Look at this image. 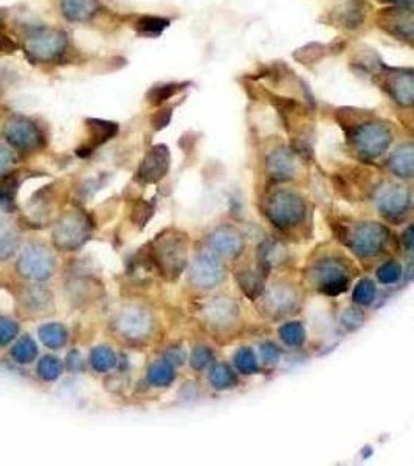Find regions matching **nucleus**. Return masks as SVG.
I'll return each mask as SVG.
<instances>
[{
  "label": "nucleus",
  "mask_w": 414,
  "mask_h": 466,
  "mask_svg": "<svg viewBox=\"0 0 414 466\" xmlns=\"http://www.w3.org/2000/svg\"><path fill=\"white\" fill-rule=\"evenodd\" d=\"M11 356L18 364H30L33 362L37 356V345L36 342L30 338V336H24L18 341L16 345L11 350Z\"/></svg>",
  "instance_id": "25"
},
{
  "label": "nucleus",
  "mask_w": 414,
  "mask_h": 466,
  "mask_svg": "<svg viewBox=\"0 0 414 466\" xmlns=\"http://www.w3.org/2000/svg\"><path fill=\"white\" fill-rule=\"evenodd\" d=\"M171 154L170 149L165 145H157L151 148L149 152L142 160V165L138 168V179L144 183H156L162 180L170 171Z\"/></svg>",
  "instance_id": "11"
},
{
  "label": "nucleus",
  "mask_w": 414,
  "mask_h": 466,
  "mask_svg": "<svg viewBox=\"0 0 414 466\" xmlns=\"http://www.w3.org/2000/svg\"><path fill=\"white\" fill-rule=\"evenodd\" d=\"M99 8L98 0H63V11L68 20L84 22Z\"/></svg>",
  "instance_id": "22"
},
{
  "label": "nucleus",
  "mask_w": 414,
  "mask_h": 466,
  "mask_svg": "<svg viewBox=\"0 0 414 466\" xmlns=\"http://www.w3.org/2000/svg\"><path fill=\"white\" fill-rule=\"evenodd\" d=\"M402 277V266L397 262H387L377 269V278L383 285H394Z\"/></svg>",
  "instance_id": "36"
},
{
  "label": "nucleus",
  "mask_w": 414,
  "mask_h": 466,
  "mask_svg": "<svg viewBox=\"0 0 414 466\" xmlns=\"http://www.w3.org/2000/svg\"><path fill=\"white\" fill-rule=\"evenodd\" d=\"M380 24L388 33L397 36L399 39H408V41L413 39L414 20H413V13L410 10L393 8L383 11L380 18Z\"/></svg>",
  "instance_id": "16"
},
{
  "label": "nucleus",
  "mask_w": 414,
  "mask_h": 466,
  "mask_svg": "<svg viewBox=\"0 0 414 466\" xmlns=\"http://www.w3.org/2000/svg\"><path fill=\"white\" fill-rule=\"evenodd\" d=\"M183 359H185V353H183V350L179 348H170L168 350V355H166V361L171 362V364H182Z\"/></svg>",
  "instance_id": "44"
},
{
  "label": "nucleus",
  "mask_w": 414,
  "mask_h": 466,
  "mask_svg": "<svg viewBox=\"0 0 414 466\" xmlns=\"http://www.w3.org/2000/svg\"><path fill=\"white\" fill-rule=\"evenodd\" d=\"M68 369L70 370H78L82 367V362H81V356L80 353H76V351H72L70 355H68Z\"/></svg>",
  "instance_id": "46"
},
{
  "label": "nucleus",
  "mask_w": 414,
  "mask_h": 466,
  "mask_svg": "<svg viewBox=\"0 0 414 466\" xmlns=\"http://www.w3.org/2000/svg\"><path fill=\"white\" fill-rule=\"evenodd\" d=\"M174 367L171 362H168L166 359L163 361H158L156 364L151 365V369L148 372V379L151 384H154L157 387H163L172 383L174 379Z\"/></svg>",
  "instance_id": "24"
},
{
  "label": "nucleus",
  "mask_w": 414,
  "mask_h": 466,
  "mask_svg": "<svg viewBox=\"0 0 414 466\" xmlns=\"http://www.w3.org/2000/svg\"><path fill=\"white\" fill-rule=\"evenodd\" d=\"M14 164V157L8 148L0 145V176L5 174Z\"/></svg>",
  "instance_id": "42"
},
{
  "label": "nucleus",
  "mask_w": 414,
  "mask_h": 466,
  "mask_svg": "<svg viewBox=\"0 0 414 466\" xmlns=\"http://www.w3.org/2000/svg\"><path fill=\"white\" fill-rule=\"evenodd\" d=\"M39 339L47 348L59 350L67 343L68 333L65 330V326L61 324H56V322L45 324L39 328Z\"/></svg>",
  "instance_id": "23"
},
{
  "label": "nucleus",
  "mask_w": 414,
  "mask_h": 466,
  "mask_svg": "<svg viewBox=\"0 0 414 466\" xmlns=\"http://www.w3.org/2000/svg\"><path fill=\"white\" fill-rule=\"evenodd\" d=\"M213 361V351L208 347H196L191 353V367L196 370H203Z\"/></svg>",
  "instance_id": "39"
},
{
  "label": "nucleus",
  "mask_w": 414,
  "mask_h": 466,
  "mask_svg": "<svg viewBox=\"0 0 414 466\" xmlns=\"http://www.w3.org/2000/svg\"><path fill=\"white\" fill-rule=\"evenodd\" d=\"M65 35L56 30H41L27 41V50L36 61H51L65 50Z\"/></svg>",
  "instance_id": "10"
},
{
  "label": "nucleus",
  "mask_w": 414,
  "mask_h": 466,
  "mask_svg": "<svg viewBox=\"0 0 414 466\" xmlns=\"http://www.w3.org/2000/svg\"><path fill=\"white\" fill-rule=\"evenodd\" d=\"M237 316H239V309H237V305L227 299V297H220V299H214L206 305L203 309V317L208 325L218 328H227L232 326L236 320Z\"/></svg>",
  "instance_id": "15"
},
{
  "label": "nucleus",
  "mask_w": 414,
  "mask_h": 466,
  "mask_svg": "<svg viewBox=\"0 0 414 466\" xmlns=\"http://www.w3.org/2000/svg\"><path fill=\"white\" fill-rule=\"evenodd\" d=\"M234 364L237 370L244 375H251V373L258 372V361L255 353L250 348H241L234 356Z\"/></svg>",
  "instance_id": "35"
},
{
  "label": "nucleus",
  "mask_w": 414,
  "mask_h": 466,
  "mask_svg": "<svg viewBox=\"0 0 414 466\" xmlns=\"http://www.w3.org/2000/svg\"><path fill=\"white\" fill-rule=\"evenodd\" d=\"M170 118H171V109H168V111H162V112H158L156 118L152 120L154 121V125L157 129H162L165 128L168 123H170Z\"/></svg>",
  "instance_id": "45"
},
{
  "label": "nucleus",
  "mask_w": 414,
  "mask_h": 466,
  "mask_svg": "<svg viewBox=\"0 0 414 466\" xmlns=\"http://www.w3.org/2000/svg\"><path fill=\"white\" fill-rule=\"evenodd\" d=\"M267 170L272 178L278 180H287L296 173V162L289 151L278 149L267 159Z\"/></svg>",
  "instance_id": "18"
},
{
  "label": "nucleus",
  "mask_w": 414,
  "mask_h": 466,
  "mask_svg": "<svg viewBox=\"0 0 414 466\" xmlns=\"http://www.w3.org/2000/svg\"><path fill=\"white\" fill-rule=\"evenodd\" d=\"M267 269L263 266H259V271H251V269H244L236 274V280L239 283V288L244 291V294L249 299L255 300L263 294L264 291V274Z\"/></svg>",
  "instance_id": "20"
},
{
  "label": "nucleus",
  "mask_w": 414,
  "mask_h": 466,
  "mask_svg": "<svg viewBox=\"0 0 414 466\" xmlns=\"http://www.w3.org/2000/svg\"><path fill=\"white\" fill-rule=\"evenodd\" d=\"M242 236L233 227H219L208 236V249L218 257H236L242 250Z\"/></svg>",
  "instance_id": "14"
},
{
  "label": "nucleus",
  "mask_w": 414,
  "mask_h": 466,
  "mask_svg": "<svg viewBox=\"0 0 414 466\" xmlns=\"http://www.w3.org/2000/svg\"><path fill=\"white\" fill-rule=\"evenodd\" d=\"M389 232L385 227L375 223L358 224L348 235L349 247L360 257L377 255L387 246Z\"/></svg>",
  "instance_id": "6"
},
{
  "label": "nucleus",
  "mask_w": 414,
  "mask_h": 466,
  "mask_svg": "<svg viewBox=\"0 0 414 466\" xmlns=\"http://www.w3.org/2000/svg\"><path fill=\"white\" fill-rule=\"evenodd\" d=\"M391 143V131L383 123H366L352 133V145L365 159H375L385 152Z\"/></svg>",
  "instance_id": "5"
},
{
  "label": "nucleus",
  "mask_w": 414,
  "mask_h": 466,
  "mask_svg": "<svg viewBox=\"0 0 414 466\" xmlns=\"http://www.w3.org/2000/svg\"><path fill=\"white\" fill-rule=\"evenodd\" d=\"M363 5L358 2V0H349V2L344 5V8L340 13V18L343 20V24L349 27V28H356L363 20Z\"/></svg>",
  "instance_id": "31"
},
{
  "label": "nucleus",
  "mask_w": 414,
  "mask_h": 466,
  "mask_svg": "<svg viewBox=\"0 0 414 466\" xmlns=\"http://www.w3.org/2000/svg\"><path fill=\"white\" fill-rule=\"evenodd\" d=\"M210 383L218 391H225L236 384V375L228 365L218 364L210 372Z\"/></svg>",
  "instance_id": "26"
},
{
  "label": "nucleus",
  "mask_w": 414,
  "mask_h": 466,
  "mask_svg": "<svg viewBox=\"0 0 414 466\" xmlns=\"http://www.w3.org/2000/svg\"><path fill=\"white\" fill-rule=\"evenodd\" d=\"M89 128L92 131V139H94V147L112 139V137L118 133L117 125L103 120H89Z\"/></svg>",
  "instance_id": "28"
},
{
  "label": "nucleus",
  "mask_w": 414,
  "mask_h": 466,
  "mask_svg": "<svg viewBox=\"0 0 414 466\" xmlns=\"http://www.w3.org/2000/svg\"><path fill=\"white\" fill-rule=\"evenodd\" d=\"M388 90L394 102L402 106H411L414 103V78L411 72L396 73L389 78Z\"/></svg>",
  "instance_id": "19"
},
{
  "label": "nucleus",
  "mask_w": 414,
  "mask_h": 466,
  "mask_svg": "<svg viewBox=\"0 0 414 466\" xmlns=\"http://www.w3.org/2000/svg\"><path fill=\"white\" fill-rule=\"evenodd\" d=\"M183 87V84H165V86H158L151 89L148 92V100L151 104H162L163 102L170 100L177 92Z\"/></svg>",
  "instance_id": "37"
},
{
  "label": "nucleus",
  "mask_w": 414,
  "mask_h": 466,
  "mask_svg": "<svg viewBox=\"0 0 414 466\" xmlns=\"http://www.w3.org/2000/svg\"><path fill=\"white\" fill-rule=\"evenodd\" d=\"M115 330L126 339H143L152 330V317L140 307L125 308L115 319Z\"/></svg>",
  "instance_id": "9"
},
{
  "label": "nucleus",
  "mask_w": 414,
  "mask_h": 466,
  "mask_svg": "<svg viewBox=\"0 0 414 466\" xmlns=\"http://www.w3.org/2000/svg\"><path fill=\"white\" fill-rule=\"evenodd\" d=\"M375 205L387 219H397L410 209L411 197L405 187L394 182H385L375 190Z\"/></svg>",
  "instance_id": "7"
},
{
  "label": "nucleus",
  "mask_w": 414,
  "mask_h": 466,
  "mask_svg": "<svg viewBox=\"0 0 414 466\" xmlns=\"http://www.w3.org/2000/svg\"><path fill=\"white\" fill-rule=\"evenodd\" d=\"M375 297V286L371 280H362L360 283L356 286L354 289V294H352V299H354L356 303L358 305H370L372 303Z\"/></svg>",
  "instance_id": "38"
},
{
  "label": "nucleus",
  "mask_w": 414,
  "mask_h": 466,
  "mask_svg": "<svg viewBox=\"0 0 414 466\" xmlns=\"http://www.w3.org/2000/svg\"><path fill=\"white\" fill-rule=\"evenodd\" d=\"M280 338L289 347H300L306 339V330L300 322H290L281 326Z\"/></svg>",
  "instance_id": "29"
},
{
  "label": "nucleus",
  "mask_w": 414,
  "mask_h": 466,
  "mask_svg": "<svg viewBox=\"0 0 414 466\" xmlns=\"http://www.w3.org/2000/svg\"><path fill=\"white\" fill-rule=\"evenodd\" d=\"M5 137L14 148L34 149L41 140L39 129L32 121L22 117H14L5 125Z\"/></svg>",
  "instance_id": "13"
},
{
  "label": "nucleus",
  "mask_w": 414,
  "mask_h": 466,
  "mask_svg": "<svg viewBox=\"0 0 414 466\" xmlns=\"http://www.w3.org/2000/svg\"><path fill=\"white\" fill-rule=\"evenodd\" d=\"M151 259L165 278H177L188 263L187 235L172 228L160 233L151 244Z\"/></svg>",
  "instance_id": "1"
},
{
  "label": "nucleus",
  "mask_w": 414,
  "mask_h": 466,
  "mask_svg": "<svg viewBox=\"0 0 414 466\" xmlns=\"http://www.w3.org/2000/svg\"><path fill=\"white\" fill-rule=\"evenodd\" d=\"M115 362H117V357H115V353L109 347H96L92 350L90 364L94 367V370L106 373L112 369Z\"/></svg>",
  "instance_id": "27"
},
{
  "label": "nucleus",
  "mask_w": 414,
  "mask_h": 466,
  "mask_svg": "<svg viewBox=\"0 0 414 466\" xmlns=\"http://www.w3.org/2000/svg\"><path fill=\"white\" fill-rule=\"evenodd\" d=\"M261 356H263L265 362L273 364L280 359V350L276 348L273 343H264V345L261 347Z\"/></svg>",
  "instance_id": "43"
},
{
  "label": "nucleus",
  "mask_w": 414,
  "mask_h": 466,
  "mask_svg": "<svg viewBox=\"0 0 414 466\" xmlns=\"http://www.w3.org/2000/svg\"><path fill=\"white\" fill-rule=\"evenodd\" d=\"M296 307V294L287 285H275L270 291L265 294L264 308L275 317L286 316L287 312Z\"/></svg>",
  "instance_id": "17"
},
{
  "label": "nucleus",
  "mask_w": 414,
  "mask_h": 466,
  "mask_svg": "<svg viewBox=\"0 0 414 466\" xmlns=\"http://www.w3.org/2000/svg\"><path fill=\"white\" fill-rule=\"evenodd\" d=\"M403 244H405L406 250H408V252L413 250V227L406 228V232L403 235Z\"/></svg>",
  "instance_id": "47"
},
{
  "label": "nucleus",
  "mask_w": 414,
  "mask_h": 466,
  "mask_svg": "<svg viewBox=\"0 0 414 466\" xmlns=\"http://www.w3.org/2000/svg\"><path fill=\"white\" fill-rule=\"evenodd\" d=\"M19 247V238L10 228H0V262L8 259Z\"/></svg>",
  "instance_id": "34"
},
{
  "label": "nucleus",
  "mask_w": 414,
  "mask_h": 466,
  "mask_svg": "<svg viewBox=\"0 0 414 466\" xmlns=\"http://www.w3.org/2000/svg\"><path fill=\"white\" fill-rule=\"evenodd\" d=\"M90 223L80 211H68L58 221L53 231V243L61 250H75L87 241Z\"/></svg>",
  "instance_id": "3"
},
{
  "label": "nucleus",
  "mask_w": 414,
  "mask_h": 466,
  "mask_svg": "<svg viewBox=\"0 0 414 466\" xmlns=\"http://www.w3.org/2000/svg\"><path fill=\"white\" fill-rule=\"evenodd\" d=\"M19 333V326L10 319H0V345H8Z\"/></svg>",
  "instance_id": "40"
},
{
  "label": "nucleus",
  "mask_w": 414,
  "mask_h": 466,
  "mask_svg": "<svg viewBox=\"0 0 414 466\" xmlns=\"http://www.w3.org/2000/svg\"><path fill=\"white\" fill-rule=\"evenodd\" d=\"M50 294L45 288L42 286H34L32 289H28V293L24 299V303L27 307L32 309L33 312H39L49 307L50 303Z\"/></svg>",
  "instance_id": "30"
},
{
  "label": "nucleus",
  "mask_w": 414,
  "mask_h": 466,
  "mask_svg": "<svg viewBox=\"0 0 414 466\" xmlns=\"http://www.w3.org/2000/svg\"><path fill=\"white\" fill-rule=\"evenodd\" d=\"M312 278L327 295H339L348 289V269L339 259H323L313 269Z\"/></svg>",
  "instance_id": "8"
},
{
  "label": "nucleus",
  "mask_w": 414,
  "mask_h": 466,
  "mask_svg": "<svg viewBox=\"0 0 414 466\" xmlns=\"http://www.w3.org/2000/svg\"><path fill=\"white\" fill-rule=\"evenodd\" d=\"M55 255L41 244H30L24 249L18 262V271L28 280L44 281L55 272Z\"/></svg>",
  "instance_id": "4"
},
{
  "label": "nucleus",
  "mask_w": 414,
  "mask_h": 466,
  "mask_svg": "<svg viewBox=\"0 0 414 466\" xmlns=\"http://www.w3.org/2000/svg\"><path fill=\"white\" fill-rule=\"evenodd\" d=\"M37 373L44 381H55L63 373V364L55 356H44L37 364Z\"/></svg>",
  "instance_id": "32"
},
{
  "label": "nucleus",
  "mask_w": 414,
  "mask_h": 466,
  "mask_svg": "<svg viewBox=\"0 0 414 466\" xmlns=\"http://www.w3.org/2000/svg\"><path fill=\"white\" fill-rule=\"evenodd\" d=\"M394 2L401 4L402 6H408V5H411V4H413V0H394Z\"/></svg>",
  "instance_id": "48"
},
{
  "label": "nucleus",
  "mask_w": 414,
  "mask_h": 466,
  "mask_svg": "<svg viewBox=\"0 0 414 466\" xmlns=\"http://www.w3.org/2000/svg\"><path fill=\"white\" fill-rule=\"evenodd\" d=\"M225 269L220 262L214 257H199L196 262L191 264L189 269V281L191 285L201 289H210L219 285L224 280Z\"/></svg>",
  "instance_id": "12"
},
{
  "label": "nucleus",
  "mask_w": 414,
  "mask_h": 466,
  "mask_svg": "<svg viewBox=\"0 0 414 466\" xmlns=\"http://www.w3.org/2000/svg\"><path fill=\"white\" fill-rule=\"evenodd\" d=\"M264 213L278 228H292L304 218L306 205L300 196L289 190H276L267 196Z\"/></svg>",
  "instance_id": "2"
},
{
  "label": "nucleus",
  "mask_w": 414,
  "mask_h": 466,
  "mask_svg": "<svg viewBox=\"0 0 414 466\" xmlns=\"http://www.w3.org/2000/svg\"><path fill=\"white\" fill-rule=\"evenodd\" d=\"M170 25V20L162 19V18H152V16H146V18H142L140 20L137 22V32L140 35L144 36H158L162 35L163 30Z\"/></svg>",
  "instance_id": "33"
},
{
  "label": "nucleus",
  "mask_w": 414,
  "mask_h": 466,
  "mask_svg": "<svg viewBox=\"0 0 414 466\" xmlns=\"http://www.w3.org/2000/svg\"><path fill=\"white\" fill-rule=\"evenodd\" d=\"M152 213H154V207H152L151 204H148V202H138L135 205V207H134V215H132L134 223L138 227H144V224H146L148 221L151 219Z\"/></svg>",
  "instance_id": "41"
},
{
  "label": "nucleus",
  "mask_w": 414,
  "mask_h": 466,
  "mask_svg": "<svg viewBox=\"0 0 414 466\" xmlns=\"http://www.w3.org/2000/svg\"><path fill=\"white\" fill-rule=\"evenodd\" d=\"M389 168L399 178L410 179L414 173V148L413 145H403L389 157Z\"/></svg>",
  "instance_id": "21"
}]
</instances>
